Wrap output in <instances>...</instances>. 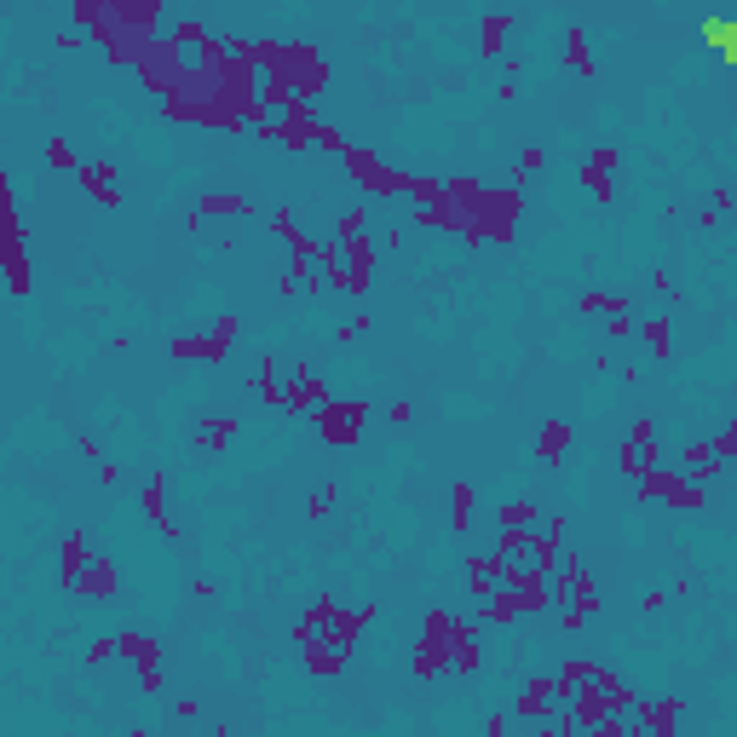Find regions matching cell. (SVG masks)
Returning <instances> with one entry per match:
<instances>
[{
  "mask_svg": "<svg viewBox=\"0 0 737 737\" xmlns=\"http://www.w3.org/2000/svg\"><path fill=\"white\" fill-rule=\"evenodd\" d=\"M709 41L720 47L726 64H737V24H732V18H709Z\"/></svg>",
  "mask_w": 737,
  "mask_h": 737,
  "instance_id": "1",
  "label": "cell"
}]
</instances>
